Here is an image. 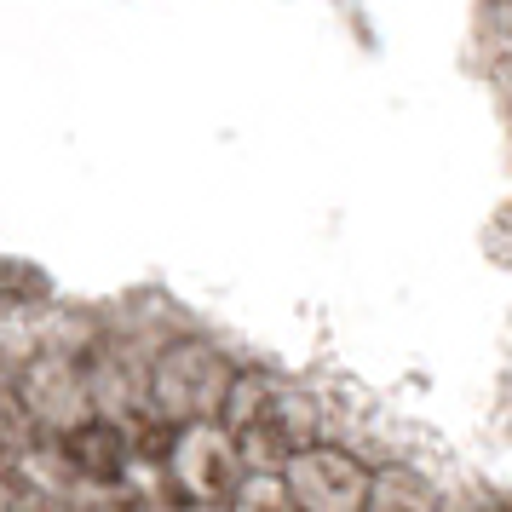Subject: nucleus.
<instances>
[{
	"label": "nucleus",
	"mask_w": 512,
	"mask_h": 512,
	"mask_svg": "<svg viewBox=\"0 0 512 512\" xmlns=\"http://www.w3.org/2000/svg\"><path fill=\"white\" fill-rule=\"evenodd\" d=\"M236 392V374L225 369V357L202 340H179L156 357L150 369V403L156 415L185 426V420H213Z\"/></svg>",
	"instance_id": "obj_1"
},
{
	"label": "nucleus",
	"mask_w": 512,
	"mask_h": 512,
	"mask_svg": "<svg viewBox=\"0 0 512 512\" xmlns=\"http://www.w3.org/2000/svg\"><path fill=\"white\" fill-rule=\"evenodd\" d=\"M167 478H173V495L190 501V507H236L242 461H236L231 426H219V420H185L173 432V449H167Z\"/></svg>",
	"instance_id": "obj_2"
},
{
	"label": "nucleus",
	"mask_w": 512,
	"mask_h": 512,
	"mask_svg": "<svg viewBox=\"0 0 512 512\" xmlns=\"http://www.w3.org/2000/svg\"><path fill=\"white\" fill-rule=\"evenodd\" d=\"M282 484L300 512H363L374 501V478L357 455L334 443H305L282 461Z\"/></svg>",
	"instance_id": "obj_3"
},
{
	"label": "nucleus",
	"mask_w": 512,
	"mask_h": 512,
	"mask_svg": "<svg viewBox=\"0 0 512 512\" xmlns=\"http://www.w3.org/2000/svg\"><path fill=\"white\" fill-rule=\"evenodd\" d=\"M64 455L75 461V472L104 478V484L127 472V438H121V426H110V420H75L70 432H64Z\"/></svg>",
	"instance_id": "obj_4"
}]
</instances>
